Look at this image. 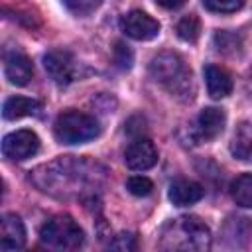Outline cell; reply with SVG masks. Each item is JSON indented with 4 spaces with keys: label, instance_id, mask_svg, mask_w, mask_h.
Masks as SVG:
<instances>
[{
    "label": "cell",
    "instance_id": "cell-1",
    "mask_svg": "<svg viewBox=\"0 0 252 252\" xmlns=\"http://www.w3.org/2000/svg\"><path fill=\"white\" fill-rule=\"evenodd\" d=\"M96 163L89 159H79L73 156H61L49 163L35 167L30 175L33 185L43 193L59 199L69 197H93L94 185L98 181Z\"/></svg>",
    "mask_w": 252,
    "mask_h": 252
},
{
    "label": "cell",
    "instance_id": "cell-2",
    "mask_svg": "<svg viewBox=\"0 0 252 252\" xmlns=\"http://www.w3.org/2000/svg\"><path fill=\"white\" fill-rule=\"evenodd\" d=\"M150 75L171 96L183 102L193 100V94H195L193 73L181 55L173 51H161L154 55L150 61Z\"/></svg>",
    "mask_w": 252,
    "mask_h": 252
},
{
    "label": "cell",
    "instance_id": "cell-3",
    "mask_svg": "<svg viewBox=\"0 0 252 252\" xmlns=\"http://www.w3.org/2000/svg\"><path fill=\"white\" fill-rule=\"evenodd\" d=\"M213 236L209 226L193 215H185L179 219L169 220L163 224L159 234V248L161 250H193L205 252L211 248Z\"/></svg>",
    "mask_w": 252,
    "mask_h": 252
},
{
    "label": "cell",
    "instance_id": "cell-4",
    "mask_svg": "<svg viewBox=\"0 0 252 252\" xmlns=\"http://www.w3.org/2000/svg\"><path fill=\"white\" fill-rule=\"evenodd\" d=\"M53 134L61 144H85L100 134V124L93 114L71 108L55 118Z\"/></svg>",
    "mask_w": 252,
    "mask_h": 252
},
{
    "label": "cell",
    "instance_id": "cell-5",
    "mask_svg": "<svg viewBox=\"0 0 252 252\" xmlns=\"http://www.w3.org/2000/svg\"><path fill=\"white\" fill-rule=\"evenodd\" d=\"M39 240L53 250H77L85 242V232L71 217L59 215L43 222Z\"/></svg>",
    "mask_w": 252,
    "mask_h": 252
},
{
    "label": "cell",
    "instance_id": "cell-6",
    "mask_svg": "<svg viewBox=\"0 0 252 252\" xmlns=\"http://www.w3.org/2000/svg\"><path fill=\"white\" fill-rule=\"evenodd\" d=\"M43 67L55 85L67 87L77 77V61L65 49H51L43 57Z\"/></svg>",
    "mask_w": 252,
    "mask_h": 252
},
{
    "label": "cell",
    "instance_id": "cell-7",
    "mask_svg": "<svg viewBox=\"0 0 252 252\" xmlns=\"http://www.w3.org/2000/svg\"><path fill=\"white\" fill-rule=\"evenodd\" d=\"M224 122H226V114L222 108L217 106L203 108L191 126V138L197 144L211 142L224 130Z\"/></svg>",
    "mask_w": 252,
    "mask_h": 252
},
{
    "label": "cell",
    "instance_id": "cell-8",
    "mask_svg": "<svg viewBox=\"0 0 252 252\" xmlns=\"http://www.w3.org/2000/svg\"><path fill=\"white\" fill-rule=\"evenodd\" d=\"M37 150H39V138L32 130H16L4 136L2 140V154L8 159L22 161L35 156Z\"/></svg>",
    "mask_w": 252,
    "mask_h": 252
},
{
    "label": "cell",
    "instance_id": "cell-9",
    "mask_svg": "<svg viewBox=\"0 0 252 252\" xmlns=\"http://www.w3.org/2000/svg\"><path fill=\"white\" fill-rule=\"evenodd\" d=\"M120 30L132 39L148 41L159 33V24L150 14H146L142 10H132L120 18Z\"/></svg>",
    "mask_w": 252,
    "mask_h": 252
},
{
    "label": "cell",
    "instance_id": "cell-10",
    "mask_svg": "<svg viewBox=\"0 0 252 252\" xmlns=\"http://www.w3.org/2000/svg\"><path fill=\"white\" fill-rule=\"evenodd\" d=\"M124 161L134 171H146L158 163V148L148 138H136L126 148Z\"/></svg>",
    "mask_w": 252,
    "mask_h": 252
},
{
    "label": "cell",
    "instance_id": "cell-11",
    "mask_svg": "<svg viewBox=\"0 0 252 252\" xmlns=\"http://www.w3.org/2000/svg\"><path fill=\"white\" fill-rule=\"evenodd\" d=\"M4 73H6V79L12 85L24 87L33 77V65H32V61H30V57L26 53L10 51L4 57Z\"/></svg>",
    "mask_w": 252,
    "mask_h": 252
},
{
    "label": "cell",
    "instance_id": "cell-12",
    "mask_svg": "<svg viewBox=\"0 0 252 252\" xmlns=\"http://www.w3.org/2000/svg\"><path fill=\"white\" fill-rule=\"evenodd\" d=\"M26 244V226L22 219L14 213H6L2 217V234L0 248L2 250H18Z\"/></svg>",
    "mask_w": 252,
    "mask_h": 252
},
{
    "label": "cell",
    "instance_id": "cell-13",
    "mask_svg": "<svg viewBox=\"0 0 252 252\" xmlns=\"http://www.w3.org/2000/svg\"><path fill=\"white\" fill-rule=\"evenodd\" d=\"M167 195H169V201L173 205H177V207H189V205H195L197 201H201L205 197V189L197 181H191V179H175L169 185Z\"/></svg>",
    "mask_w": 252,
    "mask_h": 252
},
{
    "label": "cell",
    "instance_id": "cell-14",
    "mask_svg": "<svg viewBox=\"0 0 252 252\" xmlns=\"http://www.w3.org/2000/svg\"><path fill=\"white\" fill-rule=\"evenodd\" d=\"M205 83H207V91L213 98H224L232 93V77L226 69H222L219 65L205 67Z\"/></svg>",
    "mask_w": 252,
    "mask_h": 252
},
{
    "label": "cell",
    "instance_id": "cell-15",
    "mask_svg": "<svg viewBox=\"0 0 252 252\" xmlns=\"http://www.w3.org/2000/svg\"><path fill=\"white\" fill-rule=\"evenodd\" d=\"M41 102L28 98V96H10L2 106V116L6 120H18L24 116H39Z\"/></svg>",
    "mask_w": 252,
    "mask_h": 252
},
{
    "label": "cell",
    "instance_id": "cell-16",
    "mask_svg": "<svg viewBox=\"0 0 252 252\" xmlns=\"http://www.w3.org/2000/svg\"><path fill=\"white\" fill-rule=\"evenodd\" d=\"M230 152L236 159L252 163V122H242L236 126L230 142Z\"/></svg>",
    "mask_w": 252,
    "mask_h": 252
},
{
    "label": "cell",
    "instance_id": "cell-17",
    "mask_svg": "<svg viewBox=\"0 0 252 252\" xmlns=\"http://www.w3.org/2000/svg\"><path fill=\"white\" fill-rule=\"evenodd\" d=\"M252 232V226L248 222V219H228V222L224 224V240L230 242V246H244L248 236Z\"/></svg>",
    "mask_w": 252,
    "mask_h": 252
},
{
    "label": "cell",
    "instance_id": "cell-18",
    "mask_svg": "<svg viewBox=\"0 0 252 252\" xmlns=\"http://www.w3.org/2000/svg\"><path fill=\"white\" fill-rule=\"evenodd\" d=\"M230 197L238 207L252 209V173H242L230 183Z\"/></svg>",
    "mask_w": 252,
    "mask_h": 252
},
{
    "label": "cell",
    "instance_id": "cell-19",
    "mask_svg": "<svg viewBox=\"0 0 252 252\" xmlns=\"http://www.w3.org/2000/svg\"><path fill=\"white\" fill-rule=\"evenodd\" d=\"M175 32H177V35H179L183 41L195 43V41L199 39V35H201V22H199V18H197L195 14H187V16H183V18L177 22Z\"/></svg>",
    "mask_w": 252,
    "mask_h": 252
},
{
    "label": "cell",
    "instance_id": "cell-20",
    "mask_svg": "<svg viewBox=\"0 0 252 252\" xmlns=\"http://www.w3.org/2000/svg\"><path fill=\"white\" fill-rule=\"evenodd\" d=\"M213 41H215L217 51H220L224 55H232V53H236L242 47L240 37L236 33H232V32H217Z\"/></svg>",
    "mask_w": 252,
    "mask_h": 252
},
{
    "label": "cell",
    "instance_id": "cell-21",
    "mask_svg": "<svg viewBox=\"0 0 252 252\" xmlns=\"http://www.w3.org/2000/svg\"><path fill=\"white\" fill-rule=\"evenodd\" d=\"M126 189L136 197H148L154 191V183L144 175H132L126 181Z\"/></svg>",
    "mask_w": 252,
    "mask_h": 252
},
{
    "label": "cell",
    "instance_id": "cell-22",
    "mask_svg": "<svg viewBox=\"0 0 252 252\" xmlns=\"http://www.w3.org/2000/svg\"><path fill=\"white\" fill-rule=\"evenodd\" d=\"M246 0H203V4L211 10V12H219V14H228V12H236L244 6Z\"/></svg>",
    "mask_w": 252,
    "mask_h": 252
},
{
    "label": "cell",
    "instance_id": "cell-23",
    "mask_svg": "<svg viewBox=\"0 0 252 252\" xmlns=\"http://www.w3.org/2000/svg\"><path fill=\"white\" fill-rule=\"evenodd\" d=\"M114 63H116L118 69H124V71L130 69L132 63H134L132 49L126 43H122V41H116V45H114Z\"/></svg>",
    "mask_w": 252,
    "mask_h": 252
},
{
    "label": "cell",
    "instance_id": "cell-24",
    "mask_svg": "<svg viewBox=\"0 0 252 252\" xmlns=\"http://www.w3.org/2000/svg\"><path fill=\"white\" fill-rule=\"evenodd\" d=\"M108 248H112V250H124V252H132V250L138 248L136 234H134V232H120L118 236H114V238L108 242Z\"/></svg>",
    "mask_w": 252,
    "mask_h": 252
},
{
    "label": "cell",
    "instance_id": "cell-25",
    "mask_svg": "<svg viewBox=\"0 0 252 252\" xmlns=\"http://www.w3.org/2000/svg\"><path fill=\"white\" fill-rule=\"evenodd\" d=\"M63 2L69 8V12H73L75 16H89L100 4V0H63Z\"/></svg>",
    "mask_w": 252,
    "mask_h": 252
},
{
    "label": "cell",
    "instance_id": "cell-26",
    "mask_svg": "<svg viewBox=\"0 0 252 252\" xmlns=\"http://www.w3.org/2000/svg\"><path fill=\"white\" fill-rule=\"evenodd\" d=\"M161 8H167V10H177V8H181L187 0H156Z\"/></svg>",
    "mask_w": 252,
    "mask_h": 252
}]
</instances>
